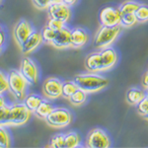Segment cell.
<instances>
[{
  "label": "cell",
  "instance_id": "4",
  "mask_svg": "<svg viewBox=\"0 0 148 148\" xmlns=\"http://www.w3.org/2000/svg\"><path fill=\"white\" fill-rule=\"evenodd\" d=\"M8 84L9 91L14 97L19 101H24L26 96V89H27V81L22 76L19 70H10L8 74Z\"/></svg>",
  "mask_w": 148,
  "mask_h": 148
},
{
  "label": "cell",
  "instance_id": "6",
  "mask_svg": "<svg viewBox=\"0 0 148 148\" xmlns=\"http://www.w3.org/2000/svg\"><path fill=\"white\" fill-rule=\"evenodd\" d=\"M86 146L90 148H108L111 146V140L105 130L102 128H94L88 134Z\"/></svg>",
  "mask_w": 148,
  "mask_h": 148
},
{
  "label": "cell",
  "instance_id": "41",
  "mask_svg": "<svg viewBox=\"0 0 148 148\" xmlns=\"http://www.w3.org/2000/svg\"><path fill=\"white\" fill-rule=\"evenodd\" d=\"M1 1H2V0H0V3H1Z\"/></svg>",
  "mask_w": 148,
  "mask_h": 148
},
{
  "label": "cell",
  "instance_id": "5",
  "mask_svg": "<svg viewBox=\"0 0 148 148\" xmlns=\"http://www.w3.org/2000/svg\"><path fill=\"white\" fill-rule=\"evenodd\" d=\"M46 121L52 127H65L72 121V114L65 108H54L46 118Z\"/></svg>",
  "mask_w": 148,
  "mask_h": 148
},
{
  "label": "cell",
  "instance_id": "8",
  "mask_svg": "<svg viewBox=\"0 0 148 148\" xmlns=\"http://www.w3.org/2000/svg\"><path fill=\"white\" fill-rule=\"evenodd\" d=\"M121 15L120 9L112 6L103 8L99 15V20L102 26H108V27L121 25Z\"/></svg>",
  "mask_w": 148,
  "mask_h": 148
},
{
  "label": "cell",
  "instance_id": "37",
  "mask_svg": "<svg viewBox=\"0 0 148 148\" xmlns=\"http://www.w3.org/2000/svg\"><path fill=\"white\" fill-rule=\"evenodd\" d=\"M4 106H6V101L5 98H4L3 94L0 95V108H3Z\"/></svg>",
  "mask_w": 148,
  "mask_h": 148
},
{
  "label": "cell",
  "instance_id": "27",
  "mask_svg": "<svg viewBox=\"0 0 148 148\" xmlns=\"http://www.w3.org/2000/svg\"><path fill=\"white\" fill-rule=\"evenodd\" d=\"M10 145V136L4 125H0V148H7Z\"/></svg>",
  "mask_w": 148,
  "mask_h": 148
},
{
  "label": "cell",
  "instance_id": "15",
  "mask_svg": "<svg viewBox=\"0 0 148 148\" xmlns=\"http://www.w3.org/2000/svg\"><path fill=\"white\" fill-rule=\"evenodd\" d=\"M89 35L82 28H74L71 30V46L73 47H82L88 42Z\"/></svg>",
  "mask_w": 148,
  "mask_h": 148
},
{
  "label": "cell",
  "instance_id": "11",
  "mask_svg": "<svg viewBox=\"0 0 148 148\" xmlns=\"http://www.w3.org/2000/svg\"><path fill=\"white\" fill-rule=\"evenodd\" d=\"M51 45L56 49H67L72 47L71 46V29L65 26L61 30L56 31V37L52 40Z\"/></svg>",
  "mask_w": 148,
  "mask_h": 148
},
{
  "label": "cell",
  "instance_id": "3",
  "mask_svg": "<svg viewBox=\"0 0 148 148\" xmlns=\"http://www.w3.org/2000/svg\"><path fill=\"white\" fill-rule=\"evenodd\" d=\"M32 111L28 109L25 103H18L9 106L8 116L4 125H23L30 120Z\"/></svg>",
  "mask_w": 148,
  "mask_h": 148
},
{
  "label": "cell",
  "instance_id": "9",
  "mask_svg": "<svg viewBox=\"0 0 148 148\" xmlns=\"http://www.w3.org/2000/svg\"><path fill=\"white\" fill-rule=\"evenodd\" d=\"M49 15L52 19H56L63 23H67L71 17L70 6L66 5L62 2H56L49 7Z\"/></svg>",
  "mask_w": 148,
  "mask_h": 148
},
{
  "label": "cell",
  "instance_id": "22",
  "mask_svg": "<svg viewBox=\"0 0 148 148\" xmlns=\"http://www.w3.org/2000/svg\"><path fill=\"white\" fill-rule=\"evenodd\" d=\"M140 4L136 1H126L120 6L121 15L123 14H134Z\"/></svg>",
  "mask_w": 148,
  "mask_h": 148
},
{
  "label": "cell",
  "instance_id": "17",
  "mask_svg": "<svg viewBox=\"0 0 148 148\" xmlns=\"http://www.w3.org/2000/svg\"><path fill=\"white\" fill-rule=\"evenodd\" d=\"M146 96V91L140 88H131L126 93V100L131 105H137Z\"/></svg>",
  "mask_w": 148,
  "mask_h": 148
},
{
  "label": "cell",
  "instance_id": "28",
  "mask_svg": "<svg viewBox=\"0 0 148 148\" xmlns=\"http://www.w3.org/2000/svg\"><path fill=\"white\" fill-rule=\"evenodd\" d=\"M42 40L47 44H51L52 40L54 39L56 37V31L52 30L51 28H49V26H46L42 31Z\"/></svg>",
  "mask_w": 148,
  "mask_h": 148
},
{
  "label": "cell",
  "instance_id": "36",
  "mask_svg": "<svg viewBox=\"0 0 148 148\" xmlns=\"http://www.w3.org/2000/svg\"><path fill=\"white\" fill-rule=\"evenodd\" d=\"M4 42H5V34H4V32L0 28V47H2Z\"/></svg>",
  "mask_w": 148,
  "mask_h": 148
},
{
  "label": "cell",
  "instance_id": "18",
  "mask_svg": "<svg viewBox=\"0 0 148 148\" xmlns=\"http://www.w3.org/2000/svg\"><path fill=\"white\" fill-rule=\"evenodd\" d=\"M53 109L54 108L51 102L47 101V100H42V102L40 104V106L38 107V109L34 112V114L38 116V118L45 119V120H46V118L51 113Z\"/></svg>",
  "mask_w": 148,
  "mask_h": 148
},
{
  "label": "cell",
  "instance_id": "38",
  "mask_svg": "<svg viewBox=\"0 0 148 148\" xmlns=\"http://www.w3.org/2000/svg\"><path fill=\"white\" fill-rule=\"evenodd\" d=\"M144 118H145V120H147V121H148V114L144 116Z\"/></svg>",
  "mask_w": 148,
  "mask_h": 148
},
{
  "label": "cell",
  "instance_id": "1",
  "mask_svg": "<svg viewBox=\"0 0 148 148\" xmlns=\"http://www.w3.org/2000/svg\"><path fill=\"white\" fill-rule=\"evenodd\" d=\"M74 82L78 88L82 89L88 94L96 93L105 89L109 85V79L96 72L81 73L74 77Z\"/></svg>",
  "mask_w": 148,
  "mask_h": 148
},
{
  "label": "cell",
  "instance_id": "31",
  "mask_svg": "<svg viewBox=\"0 0 148 148\" xmlns=\"http://www.w3.org/2000/svg\"><path fill=\"white\" fill-rule=\"evenodd\" d=\"M47 26H49V28H51L52 30H54V31H59V30H61V29H62L63 27H65L66 24L63 23V22H61V21H59V20H56V19L51 18L49 20Z\"/></svg>",
  "mask_w": 148,
  "mask_h": 148
},
{
  "label": "cell",
  "instance_id": "24",
  "mask_svg": "<svg viewBox=\"0 0 148 148\" xmlns=\"http://www.w3.org/2000/svg\"><path fill=\"white\" fill-rule=\"evenodd\" d=\"M134 14H135V17H136L138 23H147L148 22V5L140 4Z\"/></svg>",
  "mask_w": 148,
  "mask_h": 148
},
{
  "label": "cell",
  "instance_id": "35",
  "mask_svg": "<svg viewBox=\"0 0 148 148\" xmlns=\"http://www.w3.org/2000/svg\"><path fill=\"white\" fill-rule=\"evenodd\" d=\"M142 85H143V87H144L145 90H148V71L144 74V76H143Z\"/></svg>",
  "mask_w": 148,
  "mask_h": 148
},
{
  "label": "cell",
  "instance_id": "33",
  "mask_svg": "<svg viewBox=\"0 0 148 148\" xmlns=\"http://www.w3.org/2000/svg\"><path fill=\"white\" fill-rule=\"evenodd\" d=\"M8 111H9V106H4L3 108H0V125H4L8 116Z\"/></svg>",
  "mask_w": 148,
  "mask_h": 148
},
{
  "label": "cell",
  "instance_id": "10",
  "mask_svg": "<svg viewBox=\"0 0 148 148\" xmlns=\"http://www.w3.org/2000/svg\"><path fill=\"white\" fill-rule=\"evenodd\" d=\"M62 84L63 83L57 78H49L42 85V93L49 99H57L62 96Z\"/></svg>",
  "mask_w": 148,
  "mask_h": 148
},
{
  "label": "cell",
  "instance_id": "34",
  "mask_svg": "<svg viewBox=\"0 0 148 148\" xmlns=\"http://www.w3.org/2000/svg\"><path fill=\"white\" fill-rule=\"evenodd\" d=\"M56 2H62V3L64 4H66V5H68V6H73L74 4L76 3V1L77 0H54Z\"/></svg>",
  "mask_w": 148,
  "mask_h": 148
},
{
  "label": "cell",
  "instance_id": "26",
  "mask_svg": "<svg viewBox=\"0 0 148 148\" xmlns=\"http://www.w3.org/2000/svg\"><path fill=\"white\" fill-rule=\"evenodd\" d=\"M64 139H65L64 133H58V134L53 135L51 139L49 146L52 148H64V145H65Z\"/></svg>",
  "mask_w": 148,
  "mask_h": 148
},
{
  "label": "cell",
  "instance_id": "30",
  "mask_svg": "<svg viewBox=\"0 0 148 148\" xmlns=\"http://www.w3.org/2000/svg\"><path fill=\"white\" fill-rule=\"evenodd\" d=\"M9 90V84H8V77L4 75L0 71V95L4 94L6 91Z\"/></svg>",
  "mask_w": 148,
  "mask_h": 148
},
{
  "label": "cell",
  "instance_id": "21",
  "mask_svg": "<svg viewBox=\"0 0 148 148\" xmlns=\"http://www.w3.org/2000/svg\"><path fill=\"white\" fill-rule=\"evenodd\" d=\"M87 94L88 93H86L82 89L78 88L72 96L69 98V101L74 106H80V105L84 104L86 102V100H87Z\"/></svg>",
  "mask_w": 148,
  "mask_h": 148
},
{
  "label": "cell",
  "instance_id": "7",
  "mask_svg": "<svg viewBox=\"0 0 148 148\" xmlns=\"http://www.w3.org/2000/svg\"><path fill=\"white\" fill-rule=\"evenodd\" d=\"M19 71L29 85H35L39 80V69L30 57H24L22 59Z\"/></svg>",
  "mask_w": 148,
  "mask_h": 148
},
{
  "label": "cell",
  "instance_id": "39",
  "mask_svg": "<svg viewBox=\"0 0 148 148\" xmlns=\"http://www.w3.org/2000/svg\"><path fill=\"white\" fill-rule=\"evenodd\" d=\"M145 91H146V95L148 96V90H145Z\"/></svg>",
  "mask_w": 148,
  "mask_h": 148
},
{
  "label": "cell",
  "instance_id": "25",
  "mask_svg": "<svg viewBox=\"0 0 148 148\" xmlns=\"http://www.w3.org/2000/svg\"><path fill=\"white\" fill-rule=\"evenodd\" d=\"M137 22L135 14H123L121 18V26L123 28H131Z\"/></svg>",
  "mask_w": 148,
  "mask_h": 148
},
{
  "label": "cell",
  "instance_id": "13",
  "mask_svg": "<svg viewBox=\"0 0 148 148\" xmlns=\"http://www.w3.org/2000/svg\"><path fill=\"white\" fill-rule=\"evenodd\" d=\"M102 62H103V71H108L113 68L118 62V53L116 49L113 47H105L100 51Z\"/></svg>",
  "mask_w": 148,
  "mask_h": 148
},
{
  "label": "cell",
  "instance_id": "16",
  "mask_svg": "<svg viewBox=\"0 0 148 148\" xmlns=\"http://www.w3.org/2000/svg\"><path fill=\"white\" fill-rule=\"evenodd\" d=\"M85 67L90 72H101L103 71V62L100 51L92 52L86 57Z\"/></svg>",
  "mask_w": 148,
  "mask_h": 148
},
{
  "label": "cell",
  "instance_id": "2",
  "mask_svg": "<svg viewBox=\"0 0 148 148\" xmlns=\"http://www.w3.org/2000/svg\"><path fill=\"white\" fill-rule=\"evenodd\" d=\"M121 32V26H114V27H108V26H102L100 30L97 32L94 38V45L97 49H105L109 47L114 42V40L118 39Z\"/></svg>",
  "mask_w": 148,
  "mask_h": 148
},
{
  "label": "cell",
  "instance_id": "32",
  "mask_svg": "<svg viewBox=\"0 0 148 148\" xmlns=\"http://www.w3.org/2000/svg\"><path fill=\"white\" fill-rule=\"evenodd\" d=\"M33 4L39 9H47L54 2V0H32Z\"/></svg>",
  "mask_w": 148,
  "mask_h": 148
},
{
  "label": "cell",
  "instance_id": "19",
  "mask_svg": "<svg viewBox=\"0 0 148 148\" xmlns=\"http://www.w3.org/2000/svg\"><path fill=\"white\" fill-rule=\"evenodd\" d=\"M42 102V98L37 94L28 95V96L25 98V100H24L25 105L28 107V109L30 110V111L33 112V113L38 109V107L40 106V104Z\"/></svg>",
  "mask_w": 148,
  "mask_h": 148
},
{
  "label": "cell",
  "instance_id": "14",
  "mask_svg": "<svg viewBox=\"0 0 148 148\" xmlns=\"http://www.w3.org/2000/svg\"><path fill=\"white\" fill-rule=\"evenodd\" d=\"M42 34L37 31H34L27 40L23 42L20 46L21 51L24 54H29L30 52L34 51L38 47L42 44Z\"/></svg>",
  "mask_w": 148,
  "mask_h": 148
},
{
  "label": "cell",
  "instance_id": "12",
  "mask_svg": "<svg viewBox=\"0 0 148 148\" xmlns=\"http://www.w3.org/2000/svg\"><path fill=\"white\" fill-rule=\"evenodd\" d=\"M34 31L32 25L28 21L21 20L14 28V38L19 46H21Z\"/></svg>",
  "mask_w": 148,
  "mask_h": 148
},
{
  "label": "cell",
  "instance_id": "23",
  "mask_svg": "<svg viewBox=\"0 0 148 148\" xmlns=\"http://www.w3.org/2000/svg\"><path fill=\"white\" fill-rule=\"evenodd\" d=\"M78 89V86L74 81H66L62 84V96L69 99Z\"/></svg>",
  "mask_w": 148,
  "mask_h": 148
},
{
  "label": "cell",
  "instance_id": "40",
  "mask_svg": "<svg viewBox=\"0 0 148 148\" xmlns=\"http://www.w3.org/2000/svg\"><path fill=\"white\" fill-rule=\"evenodd\" d=\"M0 51H1V47H0Z\"/></svg>",
  "mask_w": 148,
  "mask_h": 148
},
{
  "label": "cell",
  "instance_id": "29",
  "mask_svg": "<svg viewBox=\"0 0 148 148\" xmlns=\"http://www.w3.org/2000/svg\"><path fill=\"white\" fill-rule=\"evenodd\" d=\"M137 106V112L140 116H145L148 114V96L146 95L143 99L140 101L138 104L136 105Z\"/></svg>",
  "mask_w": 148,
  "mask_h": 148
},
{
  "label": "cell",
  "instance_id": "20",
  "mask_svg": "<svg viewBox=\"0 0 148 148\" xmlns=\"http://www.w3.org/2000/svg\"><path fill=\"white\" fill-rule=\"evenodd\" d=\"M64 148H75L80 145L81 137L77 132H68L65 134Z\"/></svg>",
  "mask_w": 148,
  "mask_h": 148
}]
</instances>
